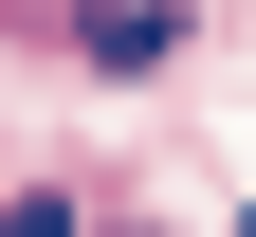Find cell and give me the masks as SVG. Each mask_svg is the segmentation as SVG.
Returning a JSON list of instances; mask_svg holds the SVG:
<instances>
[{
    "label": "cell",
    "mask_w": 256,
    "mask_h": 237,
    "mask_svg": "<svg viewBox=\"0 0 256 237\" xmlns=\"http://www.w3.org/2000/svg\"><path fill=\"white\" fill-rule=\"evenodd\" d=\"M165 37H183V0H92V73H146Z\"/></svg>",
    "instance_id": "1"
},
{
    "label": "cell",
    "mask_w": 256,
    "mask_h": 237,
    "mask_svg": "<svg viewBox=\"0 0 256 237\" xmlns=\"http://www.w3.org/2000/svg\"><path fill=\"white\" fill-rule=\"evenodd\" d=\"M0 237H74V201H18V219H0Z\"/></svg>",
    "instance_id": "2"
},
{
    "label": "cell",
    "mask_w": 256,
    "mask_h": 237,
    "mask_svg": "<svg viewBox=\"0 0 256 237\" xmlns=\"http://www.w3.org/2000/svg\"><path fill=\"white\" fill-rule=\"evenodd\" d=\"M238 237H256V219H238Z\"/></svg>",
    "instance_id": "3"
}]
</instances>
